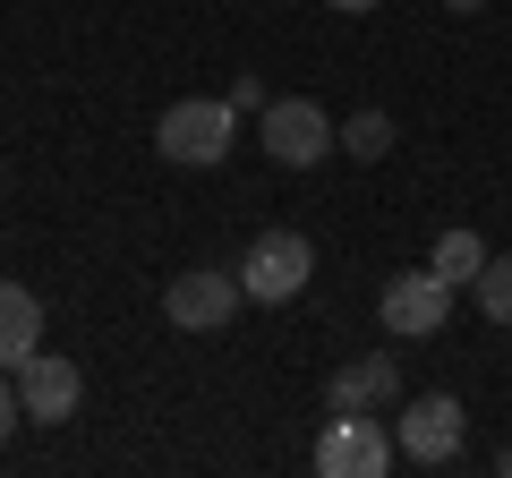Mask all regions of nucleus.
I'll return each instance as SVG.
<instances>
[{
  "label": "nucleus",
  "instance_id": "obj_1",
  "mask_svg": "<svg viewBox=\"0 0 512 478\" xmlns=\"http://www.w3.org/2000/svg\"><path fill=\"white\" fill-rule=\"evenodd\" d=\"M231 146H239V103H222V94H180V103L154 120V154L180 163V171L231 163Z\"/></svg>",
  "mask_w": 512,
  "mask_h": 478
},
{
  "label": "nucleus",
  "instance_id": "obj_2",
  "mask_svg": "<svg viewBox=\"0 0 512 478\" xmlns=\"http://www.w3.org/2000/svg\"><path fill=\"white\" fill-rule=\"evenodd\" d=\"M239 282H248V299L256 308H291L299 291L316 282V248H308V231H256L248 239V257H239Z\"/></svg>",
  "mask_w": 512,
  "mask_h": 478
},
{
  "label": "nucleus",
  "instance_id": "obj_3",
  "mask_svg": "<svg viewBox=\"0 0 512 478\" xmlns=\"http://www.w3.org/2000/svg\"><path fill=\"white\" fill-rule=\"evenodd\" d=\"M239 308H248L239 265H231V274H222V265H188V274L163 282V325H171V333H222Z\"/></svg>",
  "mask_w": 512,
  "mask_h": 478
},
{
  "label": "nucleus",
  "instance_id": "obj_4",
  "mask_svg": "<svg viewBox=\"0 0 512 478\" xmlns=\"http://www.w3.org/2000/svg\"><path fill=\"white\" fill-rule=\"evenodd\" d=\"M256 137H265V154H274L282 171H316L333 146H342V129H333L308 94H274V103L256 111Z\"/></svg>",
  "mask_w": 512,
  "mask_h": 478
},
{
  "label": "nucleus",
  "instance_id": "obj_5",
  "mask_svg": "<svg viewBox=\"0 0 512 478\" xmlns=\"http://www.w3.org/2000/svg\"><path fill=\"white\" fill-rule=\"evenodd\" d=\"M393 427H376L367 410H333L325 427H316V478H384L393 470Z\"/></svg>",
  "mask_w": 512,
  "mask_h": 478
},
{
  "label": "nucleus",
  "instance_id": "obj_6",
  "mask_svg": "<svg viewBox=\"0 0 512 478\" xmlns=\"http://www.w3.org/2000/svg\"><path fill=\"white\" fill-rule=\"evenodd\" d=\"M376 316H384V333H393V342H436V333L453 325V282H444L436 265L393 274V282H384V299H376Z\"/></svg>",
  "mask_w": 512,
  "mask_h": 478
},
{
  "label": "nucleus",
  "instance_id": "obj_7",
  "mask_svg": "<svg viewBox=\"0 0 512 478\" xmlns=\"http://www.w3.org/2000/svg\"><path fill=\"white\" fill-rule=\"evenodd\" d=\"M393 444H402L410 461H461L470 410H461L453 393H419V402H402V419H393Z\"/></svg>",
  "mask_w": 512,
  "mask_h": 478
},
{
  "label": "nucleus",
  "instance_id": "obj_8",
  "mask_svg": "<svg viewBox=\"0 0 512 478\" xmlns=\"http://www.w3.org/2000/svg\"><path fill=\"white\" fill-rule=\"evenodd\" d=\"M18 402H26V419H35V427H69L77 402H86V368L60 359V350H35V359L18 368Z\"/></svg>",
  "mask_w": 512,
  "mask_h": 478
},
{
  "label": "nucleus",
  "instance_id": "obj_9",
  "mask_svg": "<svg viewBox=\"0 0 512 478\" xmlns=\"http://www.w3.org/2000/svg\"><path fill=\"white\" fill-rule=\"evenodd\" d=\"M376 402H402V359L393 350H367L325 385V410H376Z\"/></svg>",
  "mask_w": 512,
  "mask_h": 478
},
{
  "label": "nucleus",
  "instance_id": "obj_10",
  "mask_svg": "<svg viewBox=\"0 0 512 478\" xmlns=\"http://www.w3.org/2000/svg\"><path fill=\"white\" fill-rule=\"evenodd\" d=\"M35 350H43V299L26 282H0V368L18 376Z\"/></svg>",
  "mask_w": 512,
  "mask_h": 478
},
{
  "label": "nucleus",
  "instance_id": "obj_11",
  "mask_svg": "<svg viewBox=\"0 0 512 478\" xmlns=\"http://www.w3.org/2000/svg\"><path fill=\"white\" fill-rule=\"evenodd\" d=\"M427 265H436V274H444V282L461 291V282H478V274H487V239H478V231H444V239H436V257H427Z\"/></svg>",
  "mask_w": 512,
  "mask_h": 478
},
{
  "label": "nucleus",
  "instance_id": "obj_12",
  "mask_svg": "<svg viewBox=\"0 0 512 478\" xmlns=\"http://www.w3.org/2000/svg\"><path fill=\"white\" fill-rule=\"evenodd\" d=\"M342 154L350 163H384V154H393V111H350L342 120Z\"/></svg>",
  "mask_w": 512,
  "mask_h": 478
},
{
  "label": "nucleus",
  "instance_id": "obj_13",
  "mask_svg": "<svg viewBox=\"0 0 512 478\" xmlns=\"http://www.w3.org/2000/svg\"><path fill=\"white\" fill-rule=\"evenodd\" d=\"M470 291H478V308H487V325H512V248L487 257V274H478Z\"/></svg>",
  "mask_w": 512,
  "mask_h": 478
},
{
  "label": "nucleus",
  "instance_id": "obj_14",
  "mask_svg": "<svg viewBox=\"0 0 512 478\" xmlns=\"http://www.w3.org/2000/svg\"><path fill=\"white\" fill-rule=\"evenodd\" d=\"M18 419H26V402H18V376H9V368H0V444H9V436H18Z\"/></svg>",
  "mask_w": 512,
  "mask_h": 478
},
{
  "label": "nucleus",
  "instance_id": "obj_15",
  "mask_svg": "<svg viewBox=\"0 0 512 478\" xmlns=\"http://www.w3.org/2000/svg\"><path fill=\"white\" fill-rule=\"evenodd\" d=\"M231 103H239V111H265L274 94H265V77H239V86H231Z\"/></svg>",
  "mask_w": 512,
  "mask_h": 478
},
{
  "label": "nucleus",
  "instance_id": "obj_16",
  "mask_svg": "<svg viewBox=\"0 0 512 478\" xmlns=\"http://www.w3.org/2000/svg\"><path fill=\"white\" fill-rule=\"evenodd\" d=\"M325 9H342V18H367V9H384V0H325Z\"/></svg>",
  "mask_w": 512,
  "mask_h": 478
},
{
  "label": "nucleus",
  "instance_id": "obj_17",
  "mask_svg": "<svg viewBox=\"0 0 512 478\" xmlns=\"http://www.w3.org/2000/svg\"><path fill=\"white\" fill-rule=\"evenodd\" d=\"M444 9H453V18H478V9H487V0H444Z\"/></svg>",
  "mask_w": 512,
  "mask_h": 478
},
{
  "label": "nucleus",
  "instance_id": "obj_18",
  "mask_svg": "<svg viewBox=\"0 0 512 478\" xmlns=\"http://www.w3.org/2000/svg\"><path fill=\"white\" fill-rule=\"evenodd\" d=\"M495 478H512V444H504V453H495Z\"/></svg>",
  "mask_w": 512,
  "mask_h": 478
},
{
  "label": "nucleus",
  "instance_id": "obj_19",
  "mask_svg": "<svg viewBox=\"0 0 512 478\" xmlns=\"http://www.w3.org/2000/svg\"><path fill=\"white\" fill-rule=\"evenodd\" d=\"M0 180H9V163H0Z\"/></svg>",
  "mask_w": 512,
  "mask_h": 478
}]
</instances>
